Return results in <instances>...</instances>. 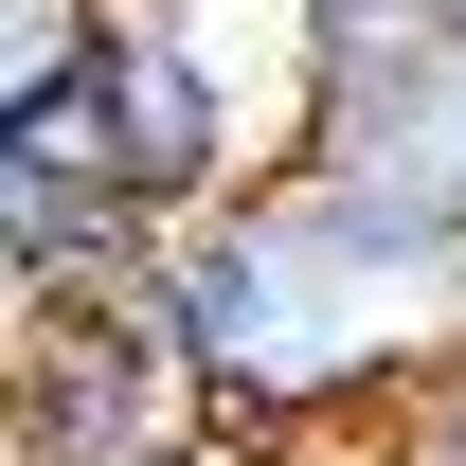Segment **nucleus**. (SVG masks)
Wrapping results in <instances>:
<instances>
[{
  "instance_id": "6e6552de",
  "label": "nucleus",
  "mask_w": 466,
  "mask_h": 466,
  "mask_svg": "<svg viewBox=\"0 0 466 466\" xmlns=\"http://www.w3.org/2000/svg\"><path fill=\"white\" fill-rule=\"evenodd\" d=\"M341 466H359V449H341Z\"/></svg>"
},
{
  "instance_id": "423d86ee",
  "label": "nucleus",
  "mask_w": 466,
  "mask_h": 466,
  "mask_svg": "<svg viewBox=\"0 0 466 466\" xmlns=\"http://www.w3.org/2000/svg\"><path fill=\"white\" fill-rule=\"evenodd\" d=\"M162 466H341V449H288V431H198V449H162Z\"/></svg>"
},
{
  "instance_id": "0eeeda50",
  "label": "nucleus",
  "mask_w": 466,
  "mask_h": 466,
  "mask_svg": "<svg viewBox=\"0 0 466 466\" xmlns=\"http://www.w3.org/2000/svg\"><path fill=\"white\" fill-rule=\"evenodd\" d=\"M412 18H466V0H412Z\"/></svg>"
},
{
  "instance_id": "f03ea898",
  "label": "nucleus",
  "mask_w": 466,
  "mask_h": 466,
  "mask_svg": "<svg viewBox=\"0 0 466 466\" xmlns=\"http://www.w3.org/2000/svg\"><path fill=\"white\" fill-rule=\"evenodd\" d=\"M198 431H233V412L198 395V359H179V323L144 288L18 323V466H162Z\"/></svg>"
},
{
  "instance_id": "39448f33",
  "label": "nucleus",
  "mask_w": 466,
  "mask_h": 466,
  "mask_svg": "<svg viewBox=\"0 0 466 466\" xmlns=\"http://www.w3.org/2000/svg\"><path fill=\"white\" fill-rule=\"evenodd\" d=\"M359 466H466V359H449V377H412V395H395V431H377Z\"/></svg>"
},
{
  "instance_id": "f257e3e1",
  "label": "nucleus",
  "mask_w": 466,
  "mask_h": 466,
  "mask_svg": "<svg viewBox=\"0 0 466 466\" xmlns=\"http://www.w3.org/2000/svg\"><path fill=\"white\" fill-rule=\"evenodd\" d=\"M144 305L179 323L198 395L233 431H288V449H377L412 377L466 359V233L359 198V179H251L216 216L162 233Z\"/></svg>"
},
{
  "instance_id": "20e7f679",
  "label": "nucleus",
  "mask_w": 466,
  "mask_h": 466,
  "mask_svg": "<svg viewBox=\"0 0 466 466\" xmlns=\"http://www.w3.org/2000/svg\"><path fill=\"white\" fill-rule=\"evenodd\" d=\"M144 269H162V216H144L108 162L0 126V288H18V323H55V305H126Z\"/></svg>"
},
{
  "instance_id": "7ed1b4c3",
  "label": "nucleus",
  "mask_w": 466,
  "mask_h": 466,
  "mask_svg": "<svg viewBox=\"0 0 466 466\" xmlns=\"http://www.w3.org/2000/svg\"><path fill=\"white\" fill-rule=\"evenodd\" d=\"M305 179H359V198L466 233V18H377V36H341L323 108H305Z\"/></svg>"
}]
</instances>
